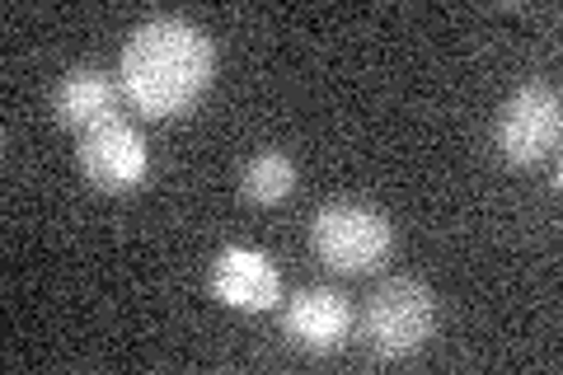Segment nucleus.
Here are the masks:
<instances>
[{"instance_id":"1","label":"nucleus","mask_w":563,"mask_h":375,"mask_svg":"<svg viewBox=\"0 0 563 375\" xmlns=\"http://www.w3.org/2000/svg\"><path fill=\"white\" fill-rule=\"evenodd\" d=\"M211 70H217V47L207 33L179 14H161L132 29L118 76L136 113L179 118L207 95Z\"/></svg>"},{"instance_id":"2","label":"nucleus","mask_w":563,"mask_h":375,"mask_svg":"<svg viewBox=\"0 0 563 375\" xmlns=\"http://www.w3.org/2000/svg\"><path fill=\"white\" fill-rule=\"evenodd\" d=\"M437 333V296L418 277H390L366 296L362 310V338L380 362H404L428 348Z\"/></svg>"},{"instance_id":"3","label":"nucleus","mask_w":563,"mask_h":375,"mask_svg":"<svg viewBox=\"0 0 563 375\" xmlns=\"http://www.w3.org/2000/svg\"><path fill=\"white\" fill-rule=\"evenodd\" d=\"M310 244L333 273H372V267L390 258L395 225L372 202H329L314 211Z\"/></svg>"},{"instance_id":"4","label":"nucleus","mask_w":563,"mask_h":375,"mask_svg":"<svg viewBox=\"0 0 563 375\" xmlns=\"http://www.w3.org/2000/svg\"><path fill=\"white\" fill-rule=\"evenodd\" d=\"M559 136H563V103H559V89L531 80L507 95V103L498 109V122H493V146L507 165H544L554 151H559Z\"/></svg>"},{"instance_id":"5","label":"nucleus","mask_w":563,"mask_h":375,"mask_svg":"<svg viewBox=\"0 0 563 375\" xmlns=\"http://www.w3.org/2000/svg\"><path fill=\"white\" fill-rule=\"evenodd\" d=\"M80 169L99 192H132V188H141V178L151 169L146 136H141V128H132L128 118L99 122V128H90L80 141Z\"/></svg>"},{"instance_id":"6","label":"nucleus","mask_w":563,"mask_h":375,"mask_svg":"<svg viewBox=\"0 0 563 375\" xmlns=\"http://www.w3.org/2000/svg\"><path fill=\"white\" fill-rule=\"evenodd\" d=\"M211 296L225 310L240 315H268L282 300V273L277 263L254 244H225L211 263Z\"/></svg>"},{"instance_id":"7","label":"nucleus","mask_w":563,"mask_h":375,"mask_svg":"<svg viewBox=\"0 0 563 375\" xmlns=\"http://www.w3.org/2000/svg\"><path fill=\"white\" fill-rule=\"evenodd\" d=\"M352 324H357V315H352V300L339 291V287H301L287 310H282V329L301 352H339L347 338H352Z\"/></svg>"},{"instance_id":"8","label":"nucleus","mask_w":563,"mask_h":375,"mask_svg":"<svg viewBox=\"0 0 563 375\" xmlns=\"http://www.w3.org/2000/svg\"><path fill=\"white\" fill-rule=\"evenodd\" d=\"M118 99H122V89L109 70L76 66L57 80V89H52V113H57V122H66V128L90 132L99 122L118 118Z\"/></svg>"},{"instance_id":"9","label":"nucleus","mask_w":563,"mask_h":375,"mask_svg":"<svg viewBox=\"0 0 563 375\" xmlns=\"http://www.w3.org/2000/svg\"><path fill=\"white\" fill-rule=\"evenodd\" d=\"M296 188V159L287 151H258L240 174V192L254 207H277L287 202Z\"/></svg>"}]
</instances>
